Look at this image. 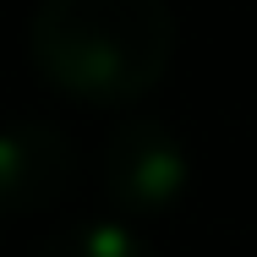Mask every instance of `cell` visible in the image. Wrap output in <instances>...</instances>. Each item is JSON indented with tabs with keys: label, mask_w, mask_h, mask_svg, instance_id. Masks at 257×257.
<instances>
[{
	"label": "cell",
	"mask_w": 257,
	"mask_h": 257,
	"mask_svg": "<svg viewBox=\"0 0 257 257\" xmlns=\"http://www.w3.org/2000/svg\"><path fill=\"white\" fill-rule=\"evenodd\" d=\"M175 55L170 0H39L33 60L82 104H126L159 88Z\"/></svg>",
	"instance_id": "obj_1"
},
{
	"label": "cell",
	"mask_w": 257,
	"mask_h": 257,
	"mask_svg": "<svg viewBox=\"0 0 257 257\" xmlns=\"http://www.w3.org/2000/svg\"><path fill=\"white\" fill-rule=\"evenodd\" d=\"M104 192L132 213H159L186 192V154L159 120H132L104 148Z\"/></svg>",
	"instance_id": "obj_2"
},
{
	"label": "cell",
	"mask_w": 257,
	"mask_h": 257,
	"mask_svg": "<svg viewBox=\"0 0 257 257\" xmlns=\"http://www.w3.org/2000/svg\"><path fill=\"white\" fill-rule=\"evenodd\" d=\"M71 181V143L50 120H22L0 132V224L50 208Z\"/></svg>",
	"instance_id": "obj_3"
},
{
	"label": "cell",
	"mask_w": 257,
	"mask_h": 257,
	"mask_svg": "<svg viewBox=\"0 0 257 257\" xmlns=\"http://www.w3.org/2000/svg\"><path fill=\"white\" fill-rule=\"evenodd\" d=\"M39 257H154L126 224H66L39 246Z\"/></svg>",
	"instance_id": "obj_4"
}]
</instances>
